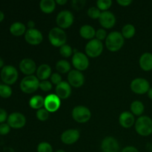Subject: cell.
I'll list each match as a JSON object with an SVG mask.
<instances>
[{
	"instance_id": "obj_30",
	"label": "cell",
	"mask_w": 152,
	"mask_h": 152,
	"mask_svg": "<svg viewBox=\"0 0 152 152\" xmlns=\"http://www.w3.org/2000/svg\"><path fill=\"white\" fill-rule=\"evenodd\" d=\"M112 5V1L111 0H98L96 1V6L100 10L107 11Z\"/></svg>"
},
{
	"instance_id": "obj_46",
	"label": "cell",
	"mask_w": 152,
	"mask_h": 152,
	"mask_svg": "<svg viewBox=\"0 0 152 152\" xmlns=\"http://www.w3.org/2000/svg\"><path fill=\"white\" fill-rule=\"evenodd\" d=\"M147 94H148V98H149V99H151L152 100V88H150L149 91H148V93Z\"/></svg>"
},
{
	"instance_id": "obj_13",
	"label": "cell",
	"mask_w": 152,
	"mask_h": 152,
	"mask_svg": "<svg viewBox=\"0 0 152 152\" xmlns=\"http://www.w3.org/2000/svg\"><path fill=\"white\" fill-rule=\"evenodd\" d=\"M26 123V118L19 112H13L8 116L7 124L13 129H21Z\"/></svg>"
},
{
	"instance_id": "obj_23",
	"label": "cell",
	"mask_w": 152,
	"mask_h": 152,
	"mask_svg": "<svg viewBox=\"0 0 152 152\" xmlns=\"http://www.w3.org/2000/svg\"><path fill=\"white\" fill-rule=\"evenodd\" d=\"M80 34L83 38L86 39H93L96 35V31L92 26L88 25H85L80 28Z\"/></svg>"
},
{
	"instance_id": "obj_33",
	"label": "cell",
	"mask_w": 152,
	"mask_h": 152,
	"mask_svg": "<svg viewBox=\"0 0 152 152\" xmlns=\"http://www.w3.org/2000/svg\"><path fill=\"white\" fill-rule=\"evenodd\" d=\"M37 152H53V147L49 142H42L37 146Z\"/></svg>"
},
{
	"instance_id": "obj_19",
	"label": "cell",
	"mask_w": 152,
	"mask_h": 152,
	"mask_svg": "<svg viewBox=\"0 0 152 152\" xmlns=\"http://www.w3.org/2000/svg\"><path fill=\"white\" fill-rule=\"evenodd\" d=\"M56 94L60 99H65L71 94V87L68 82L62 81L56 86Z\"/></svg>"
},
{
	"instance_id": "obj_3",
	"label": "cell",
	"mask_w": 152,
	"mask_h": 152,
	"mask_svg": "<svg viewBox=\"0 0 152 152\" xmlns=\"http://www.w3.org/2000/svg\"><path fill=\"white\" fill-rule=\"evenodd\" d=\"M49 42L53 46L56 48H61L65 45L67 41V36L65 31L59 27L53 28L48 34Z\"/></svg>"
},
{
	"instance_id": "obj_40",
	"label": "cell",
	"mask_w": 152,
	"mask_h": 152,
	"mask_svg": "<svg viewBox=\"0 0 152 152\" xmlns=\"http://www.w3.org/2000/svg\"><path fill=\"white\" fill-rule=\"evenodd\" d=\"M10 127L8 124L6 123H1L0 124V134L6 135L10 132Z\"/></svg>"
},
{
	"instance_id": "obj_42",
	"label": "cell",
	"mask_w": 152,
	"mask_h": 152,
	"mask_svg": "<svg viewBox=\"0 0 152 152\" xmlns=\"http://www.w3.org/2000/svg\"><path fill=\"white\" fill-rule=\"evenodd\" d=\"M120 152H139L138 149L134 146H126Z\"/></svg>"
},
{
	"instance_id": "obj_31",
	"label": "cell",
	"mask_w": 152,
	"mask_h": 152,
	"mask_svg": "<svg viewBox=\"0 0 152 152\" xmlns=\"http://www.w3.org/2000/svg\"><path fill=\"white\" fill-rule=\"evenodd\" d=\"M59 53L62 56L65 58H68L74 53V50H73L72 48L68 45H64L62 47L59 48Z\"/></svg>"
},
{
	"instance_id": "obj_17",
	"label": "cell",
	"mask_w": 152,
	"mask_h": 152,
	"mask_svg": "<svg viewBox=\"0 0 152 152\" xmlns=\"http://www.w3.org/2000/svg\"><path fill=\"white\" fill-rule=\"evenodd\" d=\"M99 22L104 28L110 29L115 25L116 17L112 12L108 11V10L103 11L101 13L99 18Z\"/></svg>"
},
{
	"instance_id": "obj_45",
	"label": "cell",
	"mask_w": 152,
	"mask_h": 152,
	"mask_svg": "<svg viewBox=\"0 0 152 152\" xmlns=\"http://www.w3.org/2000/svg\"><path fill=\"white\" fill-rule=\"evenodd\" d=\"M56 4H59V5H63V4H65L67 2H68V1L67 0H56Z\"/></svg>"
},
{
	"instance_id": "obj_11",
	"label": "cell",
	"mask_w": 152,
	"mask_h": 152,
	"mask_svg": "<svg viewBox=\"0 0 152 152\" xmlns=\"http://www.w3.org/2000/svg\"><path fill=\"white\" fill-rule=\"evenodd\" d=\"M61 105L60 98L54 94H50L45 98V108L49 113L56 112Z\"/></svg>"
},
{
	"instance_id": "obj_21",
	"label": "cell",
	"mask_w": 152,
	"mask_h": 152,
	"mask_svg": "<svg viewBox=\"0 0 152 152\" xmlns=\"http://www.w3.org/2000/svg\"><path fill=\"white\" fill-rule=\"evenodd\" d=\"M140 68L144 71H150L152 70V53L149 52L144 53L139 60Z\"/></svg>"
},
{
	"instance_id": "obj_2",
	"label": "cell",
	"mask_w": 152,
	"mask_h": 152,
	"mask_svg": "<svg viewBox=\"0 0 152 152\" xmlns=\"http://www.w3.org/2000/svg\"><path fill=\"white\" fill-rule=\"evenodd\" d=\"M135 130L142 137L149 136L152 134V120L148 116H140L135 123Z\"/></svg>"
},
{
	"instance_id": "obj_44",
	"label": "cell",
	"mask_w": 152,
	"mask_h": 152,
	"mask_svg": "<svg viewBox=\"0 0 152 152\" xmlns=\"http://www.w3.org/2000/svg\"><path fill=\"white\" fill-rule=\"evenodd\" d=\"M27 25L28 27V29H34V28H35V22L32 20L28 21Z\"/></svg>"
},
{
	"instance_id": "obj_12",
	"label": "cell",
	"mask_w": 152,
	"mask_h": 152,
	"mask_svg": "<svg viewBox=\"0 0 152 152\" xmlns=\"http://www.w3.org/2000/svg\"><path fill=\"white\" fill-rule=\"evenodd\" d=\"M101 150L102 152H119L120 144L113 137H106L101 142Z\"/></svg>"
},
{
	"instance_id": "obj_37",
	"label": "cell",
	"mask_w": 152,
	"mask_h": 152,
	"mask_svg": "<svg viewBox=\"0 0 152 152\" xmlns=\"http://www.w3.org/2000/svg\"><path fill=\"white\" fill-rule=\"evenodd\" d=\"M95 37H96V39L99 40V41H102L104 39H106L108 35H107L106 31L104 28H99L96 31Z\"/></svg>"
},
{
	"instance_id": "obj_35",
	"label": "cell",
	"mask_w": 152,
	"mask_h": 152,
	"mask_svg": "<svg viewBox=\"0 0 152 152\" xmlns=\"http://www.w3.org/2000/svg\"><path fill=\"white\" fill-rule=\"evenodd\" d=\"M36 115H37V118L39 121H46L49 118V112L45 108L37 110Z\"/></svg>"
},
{
	"instance_id": "obj_7",
	"label": "cell",
	"mask_w": 152,
	"mask_h": 152,
	"mask_svg": "<svg viewBox=\"0 0 152 152\" xmlns=\"http://www.w3.org/2000/svg\"><path fill=\"white\" fill-rule=\"evenodd\" d=\"M1 78L5 85L14 84L18 79L17 70L12 65H5L1 69Z\"/></svg>"
},
{
	"instance_id": "obj_5",
	"label": "cell",
	"mask_w": 152,
	"mask_h": 152,
	"mask_svg": "<svg viewBox=\"0 0 152 152\" xmlns=\"http://www.w3.org/2000/svg\"><path fill=\"white\" fill-rule=\"evenodd\" d=\"M72 117L79 123H87L91 117V111L84 105H77L72 110Z\"/></svg>"
},
{
	"instance_id": "obj_25",
	"label": "cell",
	"mask_w": 152,
	"mask_h": 152,
	"mask_svg": "<svg viewBox=\"0 0 152 152\" xmlns=\"http://www.w3.org/2000/svg\"><path fill=\"white\" fill-rule=\"evenodd\" d=\"M56 1L54 0H42L39 2V7L45 13H51L56 8Z\"/></svg>"
},
{
	"instance_id": "obj_8",
	"label": "cell",
	"mask_w": 152,
	"mask_h": 152,
	"mask_svg": "<svg viewBox=\"0 0 152 152\" xmlns=\"http://www.w3.org/2000/svg\"><path fill=\"white\" fill-rule=\"evenodd\" d=\"M103 50L102 42L96 39L90 40L86 45V53L91 58H96L100 56Z\"/></svg>"
},
{
	"instance_id": "obj_15",
	"label": "cell",
	"mask_w": 152,
	"mask_h": 152,
	"mask_svg": "<svg viewBox=\"0 0 152 152\" xmlns=\"http://www.w3.org/2000/svg\"><path fill=\"white\" fill-rule=\"evenodd\" d=\"M68 83L74 88H80L85 83V77L83 73L77 70H71L68 75Z\"/></svg>"
},
{
	"instance_id": "obj_24",
	"label": "cell",
	"mask_w": 152,
	"mask_h": 152,
	"mask_svg": "<svg viewBox=\"0 0 152 152\" xmlns=\"http://www.w3.org/2000/svg\"><path fill=\"white\" fill-rule=\"evenodd\" d=\"M10 31L11 34L15 37H20L26 33V27L23 23L19 22H13L10 27Z\"/></svg>"
},
{
	"instance_id": "obj_34",
	"label": "cell",
	"mask_w": 152,
	"mask_h": 152,
	"mask_svg": "<svg viewBox=\"0 0 152 152\" xmlns=\"http://www.w3.org/2000/svg\"><path fill=\"white\" fill-rule=\"evenodd\" d=\"M101 13L102 12H100V10L97 7H91L88 10V15L89 17L93 19H99Z\"/></svg>"
},
{
	"instance_id": "obj_38",
	"label": "cell",
	"mask_w": 152,
	"mask_h": 152,
	"mask_svg": "<svg viewBox=\"0 0 152 152\" xmlns=\"http://www.w3.org/2000/svg\"><path fill=\"white\" fill-rule=\"evenodd\" d=\"M50 83H53V85H59V83H62V77L59 73H53L50 76Z\"/></svg>"
},
{
	"instance_id": "obj_49",
	"label": "cell",
	"mask_w": 152,
	"mask_h": 152,
	"mask_svg": "<svg viewBox=\"0 0 152 152\" xmlns=\"http://www.w3.org/2000/svg\"><path fill=\"white\" fill-rule=\"evenodd\" d=\"M56 152H65V151L62 149H59V150H57Z\"/></svg>"
},
{
	"instance_id": "obj_9",
	"label": "cell",
	"mask_w": 152,
	"mask_h": 152,
	"mask_svg": "<svg viewBox=\"0 0 152 152\" xmlns=\"http://www.w3.org/2000/svg\"><path fill=\"white\" fill-rule=\"evenodd\" d=\"M72 64L77 71H86L89 66L88 56L82 52H75L72 56Z\"/></svg>"
},
{
	"instance_id": "obj_28",
	"label": "cell",
	"mask_w": 152,
	"mask_h": 152,
	"mask_svg": "<svg viewBox=\"0 0 152 152\" xmlns=\"http://www.w3.org/2000/svg\"><path fill=\"white\" fill-rule=\"evenodd\" d=\"M136 33V29L135 27L132 24H127L124 25L122 28L121 34L123 37L126 39H131L134 37Z\"/></svg>"
},
{
	"instance_id": "obj_20",
	"label": "cell",
	"mask_w": 152,
	"mask_h": 152,
	"mask_svg": "<svg viewBox=\"0 0 152 152\" xmlns=\"http://www.w3.org/2000/svg\"><path fill=\"white\" fill-rule=\"evenodd\" d=\"M119 123L125 129L131 128L135 123L134 115L129 111H123L119 117Z\"/></svg>"
},
{
	"instance_id": "obj_16",
	"label": "cell",
	"mask_w": 152,
	"mask_h": 152,
	"mask_svg": "<svg viewBox=\"0 0 152 152\" xmlns=\"http://www.w3.org/2000/svg\"><path fill=\"white\" fill-rule=\"evenodd\" d=\"M25 39L28 43L32 45H39L43 40L42 34L39 30L34 28V29L27 30L25 34Z\"/></svg>"
},
{
	"instance_id": "obj_48",
	"label": "cell",
	"mask_w": 152,
	"mask_h": 152,
	"mask_svg": "<svg viewBox=\"0 0 152 152\" xmlns=\"http://www.w3.org/2000/svg\"><path fill=\"white\" fill-rule=\"evenodd\" d=\"M3 65H4V62H3L2 59H1V58L0 57V68H1V67L3 66Z\"/></svg>"
},
{
	"instance_id": "obj_6",
	"label": "cell",
	"mask_w": 152,
	"mask_h": 152,
	"mask_svg": "<svg viewBox=\"0 0 152 152\" xmlns=\"http://www.w3.org/2000/svg\"><path fill=\"white\" fill-rule=\"evenodd\" d=\"M74 15L68 10H64L59 12L56 19V24L61 29H66L70 28L74 23Z\"/></svg>"
},
{
	"instance_id": "obj_47",
	"label": "cell",
	"mask_w": 152,
	"mask_h": 152,
	"mask_svg": "<svg viewBox=\"0 0 152 152\" xmlns=\"http://www.w3.org/2000/svg\"><path fill=\"white\" fill-rule=\"evenodd\" d=\"M4 13H3V12H1V10H0V22L4 19Z\"/></svg>"
},
{
	"instance_id": "obj_36",
	"label": "cell",
	"mask_w": 152,
	"mask_h": 152,
	"mask_svg": "<svg viewBox=\"0 0 152 152\" xmlns=\"http://www.w3.org/2000/svg\"><path fill=\"white\" fill-rule=\"evenodd\" d=\"M39 88L45 92L50 91L52 89V83L50 81H48V80L40 82Z\"/></svg>"
},
{
	"instance_id": "obj_18",
	"label": "cell",
	"mask_w": 152,
	"mask_h": 152,
	"mask_svg": "<svg viewBox=\"0 0 152 152\" xmlns=\"http://www.w3.org/2000/svg\"><path fill=\"white\" fill-rule=\"evenodd\" d=\"M19 69L24 74L31 76L37 71V65L33 59L29 58L23 59L19 63Z\"/></svg>"
},
{
	"instance_id": "obj_32",
	"label": "cell",
	"mask_w": 152,
	"mask_h": 152,
	"mask_svg": "<svg viewBox=\"0 0 152 152\" xmlns=\"http://www.w3.org/2000/svg\"><path fill=\"white\" fill-rule=\"evenodd\" d=\"M12 95V89L8 85H0V96L3 98H8Z\"/></svg>"
},
{
	"instance_id": "obj_39",
	"label": "cell",
	"mask_w": 152,
	"mask_h": 152,
	"mask_svg": "<svg viewBox=\"0 0 152 152\" xmlns=\"http://www.w3.org/2000/svg\"><path fill=\"white\" fill-rule=\"evenodd\" d=\"M86 4V1L84 0H74L72 1V6L75 10H80V9L83 8Z\"/></svg>"
},
{
	"instance_id": "obj_29",
	"label": "cell",
	"mask_w": 152,
	"mask_h": 152,
	"mask_svg": "<svg viewBox=\"0 0 152 152\" xmlns=\"http://www.w3.org/2000/svg\"><path fill=\"white\" fill-rule=\"evenodd\" d=\"M56 71L61 74H66L71 71V64L65 59H62L56 62Z\"/></svg>"
},
{
	"instance_id": "obj_26",
	"label": "cell",
	"mask_w": 152,
	"mask_h": 152,
	"mask_svg": "<svg viewBox=\"0 0 152 152\" xmlns=\"http://www.w3.org/2000/svg\"><path fill=\"white\" fill-rule=\"evenodd\" d=\"M29 105L33 109H41L45 105V99L39 95H35L30 99Z\"/></svg>"
},
{
	"instance_id": "obj_14",
	"label": "cell",
	"mask_w": 152,
	"mask_h": 152,
	"mask_svg": "<svg viewBox=\"0 0 152 152\" xmlns=\"http://www.w3.org/2000/svg\"><path fill=\"white\" fill-rule=\"evenodd\" d=\"M80 133L77 129H68L61 134V141L65 145H73L78 141Z\"/></svg>"
},
{
	"instance_id": "obj_27",
	"label": "cell",
	"mask_w": 152,
	"mask_h": 152,
	"mask_svg": "<svg viewBox=\"0 0 152 152\" xmlns=\"http://www.w3.org/2000/svg\"><path fill=\"white\" fill-rule=\"evenodd\" d=\"M131 111L135 116H141L145 111L143 103L139 100H135L131 104Z\"/></svg>"
},
{
	"instance_id": "obj_10",
	"label": "cell",
	"mask_w": 152,
	"mask_h": 152,
	"mask_svg": "<svg viewBox=\"0 0 152 152\" xmlns=\"http://www.w3.org/2000/svg\"><path fill=\"white\" fill-rule=\"evenodd\" d=\"M131 89L137 94H145L150 89V84L147 80L144 78H136L131 83Z\"/></svg>"
},
{
	"instance_id": "obj_41",
	"label": "cell",
	"mask_w": 152,
	"mask_h": 152,
	"mask_svg": "<svg viewBox=\"0 0 152 152\" xmlns=\"http://www.w3.org/2000/svg\"><path fill=\"white\" fill-rule=\"evenodd\" d=\"M7 119V114L3 108H0V123H3Z\"/></svg>"
},
{
	"instance_id": "obj_43",
	"label": "cell",
	"mask_w": 152,
	"mask_h": 152,
	"mask_svg": "<svg viewBox=\"0 0 152 152\" xmlns=\"http://www.w3.org/2000/svg\"><path fill=\"white\" fill-rule=\"evenodd\" d=\"M117 2L120 5L123 6V7H127L129 4L132 3V0H117Z\"/></svg>"
},
{
	"instance_id": "obj_22",
	"label": "cell",
	"mask_w": 152,
	"mask_h": 152,
	"mask_svg": "<svg viewBox=\"0 0 152 152\" xmlns=\"http://www.w3.org/2000/svg\"><path fill=\"white\" fill-rule=\"evenodd\" d=\"M51 68L48 64H42L39 65L37 70V77L39 80H47L51 76Z\"/></svg>"
},
{
	"instance_id": "obj_4",
	"label": "cell",
	"mask_w": 152,
	"mask_h": 152,
	"mask_svg": "<svg viewBox=\"0 0 152 152\" xmlns=\"http://www.w3.org/2000/svg\"><path fill=\"white\" fill-rule=\"evenodd\" d=\"M39 80L34 75L24 77L20 83V88L25 94H33L39 88Z\"/></svg>"
},
{
	"instance_id": "obj_1",
	"label": "cell",
	"mask_w": 152,
	"mask_h": 152,
	"mask_svg": "<svg viewBox=\"0 0 152 152\" xmlns=\"http://www.w3.org/2000/svg\"><path fill=\"white\" fill-rule=\"evenodd\" d=\"M124 45V37L121 33L113 31L110 33L105 39V45L108 50L111 52L118 51Z\"/></svg>"
}]
</instances>
